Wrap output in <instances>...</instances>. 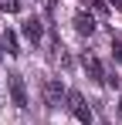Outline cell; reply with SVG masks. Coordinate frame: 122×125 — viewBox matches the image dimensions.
<instances>
[{
    "mask_svg": "<svg viewBox=\"0 0 122 125\" xmlns=\"http://www.w3.org/2000/svg\"><path fill=\"white\" fill-rule=\"evenodd\" d=\"M68 108H71V115L81 125H92V108L85 105V95L81 91H68Z\"/></svg>",
    "mask_w": 122,
    "mask_h": 125,
    "instance_id": "6da1fadb",
    "label": "cell"
},
{
    "mask_svg": "<svg viewBox=\"0 0 122 125\" xmlns=\"http://www.w3.org/2000/svg\"><path fill=\"white\" fill-rule=\"evenodd\" d=\"M7 88H10V98L17 108H27V88H24V78L20 74H7Z\"/></svg>",
    "mask_w": 122,
    "mask_h": 125,
    "instance_id": "7a4b0ae2",
    "label": "cell"
},
{
    "mask_svg": "<svg viewBox=\"0 0 122 125\" xmlns=\"http://www.w3.org/2000/svg\"><path fill=\"white\" fill-rule=\"evenodd\" d=\"M61 98H64V88H61V81H58V78H48V81H44V102L51 105V108H58Z\"/></svg>",
    "mask_w": 122,
    "mask_h": 125,
    "instance_id": "3957f363",
    "label": "cell"
},
{
    "mask_svg": "<svg viewBox=\"0 0 122 125\" xmlns=\"http://www.w3.org/2000/svg\"><path fill=\"white\" fill-rule=\"evenodd\" d=\"M24 37L31 44H37L41 37H44V24H41L37 17H27V21H24Z\"/></svg>",
    "mask_w": 122,
    "mask_h": 125,
    "instance_id": "277c9868",
    "label": "cell"
},
{
    "mask_svg": "<svg viewBox=\"0 0 122 125\" xmlns=\"http://www.w3.org/2000/svg\"><path fill=\"white\" fill-rule=\"evenodd\" d=\"M75 31L92 37V34H95V17H92V14H85V10H78V14H75Z\"/></svg>",
    "mask_w": 122,
    "mask_h": 125,
    "instance_id": "5b68a950",
    "label": "cell"
},
{
    "mask_svg": "<svg viewBox=\"0 0 122 125\" xmlns=\"http://www.w3.org/2000/svg\"><path fill=\"white\" fill-rule=\"evenodd\" d=\"M85 71H88L92 78L105 81V68H102V61H98V58H88V54H85Z\"/></svg>",
    "mask_w": 122,
    "mask_h": 125,
    "instance_id": "8992f818",
    "label": "cell"
},
{
    "mask_svg": "<svg viewBox=\"0 0 122 125\" xmlns=\"http://www.w3.org/2000/svg\"><path fill=\"white\" fill-rule=\"evenodd\" d=\"M3 51H7V54H20V44H17V34H14V31L3 34Z\"/></svg>",
    "mask_w": 122,
    "mask_h": 125,
    "instance_id": "52a82bcc",
    "label": "cell"
},
{
    "mask_svg": "<svg viewBox=\"0 0 122 125\" xmlns=\"http://www.w3.org/2000/svg\"><path fill=\"white\" fill-rule=\"evenodd\" d=\"M0 10H3V14H17V10H20V0H0Z\"/></svg>",
    "mask_w": 122,
    "mask_h": 125,
    "instance_id": "ba28073f",
    "label": "cell"
},
{
    "mask_svg": "<svg viewBox=\"0 0 122 125\" xmlns=\"http://www.w3.org/2000/svg\"><path fill=\"white\" fill-rule=\"evenodd\" d=\"M92 7H95L98 17H109V3H105V0H92Z\"/></svg>",
    "mask_w": 122,
    "mask_h": 125,
    "instance_id": "9c48e42d",
    "label": "cell"
},
{
    "mask_svg": "<svg viewBox=\"0 0 122 125\" xmlns=\"http://www.w3.org/2000/svg\"><path fill=\"white\" fill-rule=\"evenodd\" d=\"M112 54H115V58L122 61V41H112Z\"/></svg>",
    "mask_w": 122,
    "mask_h": 125,
    "instance_id": "30bf717a",
    "label": "cell"
},
{
    "mask_svg": "<svg viewBox=\"0 0 122 125\" xmlns=\"http://www.w3.org/2000/svg\"><path fill=\"white\" fill-rule=\"evenodd\" d=\"M105 3H115V7H119V3H122V0H105Z\"/></svg>",
    "mask_w": 122,
    "mask_h": 125,
    "instance_id": "8fae6325",
    "label": "cell"
},
{
    "mask_svg": "<svg viewBox=\"0 0 122 125\" xmlns=\"http://www.w3.org/2000/svg\"><path fill=\"white\" fill-rule=\"evenodd\" d=\"M0 61H3V44H0Z\"/></svg>",
    "mask_w": 122,
    "mask_h": 125,
    "instance_id": "7c38bea8",
    "label": "cell"
},
{
    "mask_svg": "<svg viewBox=\"0 0 122 125\" xmlns=\"http://www.w3.org/2000/svg\"><path fill=\"white\" fill-rule=\"evenodd\" d=\"M119 112H122V105H119Z\"/></svg>",
    "mask_w": 122,
    "mask_h": 125,
    "instance_id": "4fadbf2b",
    "label": "cell"
}]
</instances>
